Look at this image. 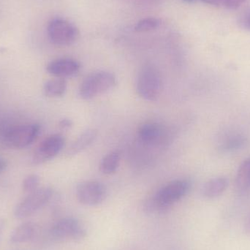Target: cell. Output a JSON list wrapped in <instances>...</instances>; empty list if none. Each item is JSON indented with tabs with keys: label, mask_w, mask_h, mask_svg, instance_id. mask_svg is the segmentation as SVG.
Segmentation results:
<instances>
[{
	"label": "cell",
	"mask_w": 250,
	"mask_h": 250,
	"mask_svg": "<svg viewBox=\"0 0 250 250\" xmlns=\"http://www.w3.org/2000/svg\"><path fill=\"white\" fill-rule=\"evenodd\" d=\"M51 234L57 239L82 240L86 235L84 226L75 218L65 217L54 223L51 229Z\"/></svg>",
	"instance_id": "cell-9"
},
{
	"label": "cell",
	"mask_w": 250,
	"mask_h": 250,
	"mask_svg": "<svg viewBox=\"0 0 250 250\" xmlns=\"http://www.w3.org/2000/svg\"><path fill=\"white\" fill-rule=\"evenodd\" d=\"M207 4L228 10H236L247 0H201Z\"/></svg>",
	"instance_id": "cell-20"
},
{
	"label": "cell",
	"mask_w": 250,
	"mask_h": 250,
	"mask_svg": "<svg viewBox=\"0 0 250 250\" xmlns=\"http://www.w3.org/2000/svg\"><path fill=\"white\" fill-rule=\"evenodd\" d=\"M163 88V79L160 70L154 64H147L141 67L136 82L138 95L146 101L158 99Z\"/></svg>",
	"instance_id": "cell-2"
},
{
	"label": "cell",
	"mask_w": 250,
	"mask_h": 250,
	"mask_svg": "<svg viewBox=\"0 0 250 250\" xmlns=\"http://www.w3.org/2000/svg\"><path fill=\"white\" fill-rule=\"evenodd\" d=\"M54 190L50 187L38 188L28 194L16 205L14 215L19 220L27 218L45 207L52 198Z\"/></svg>",
	"instance_id": "cell-4"
},
{
	"label": "cell",
	"mask_w": 250,
	"mask_h": 250,
	"mask_svg": "<svg viewBox=\"0 0 250 250\" xmlns=\"http://www.w3.org/2000/svg\"><path fill=\"white\" fill-rule=\"evenodd\" d=\"M236 188L239 192L250 189V157L245 160L239 167L236 176Z\"/></svg>",
	"instance_id": "cell-16"
},
{
	"label": "cell",
	"mask_w": 250,
	"mask_h": 250,
	"mask_svg": "<svg viewBox=\"0 0 250 250\" xmlns=\"http://www.w3.org/2000/svg\"><path fill=\"white\" fill-rule=\"evenodd\" d=\"M163 129L161 125L156 123H146L138 128V135L141 142L153 145L160 141L163 136Z\"/></svg>",
	"instance_id": "cell-13"
},
{
	"label": "cell",
	"mask_w": 250,
	"mask_h": 250,
	"mask_svg": "<svg viewBox=\"0 0 250 250\" xmlns=\"http://www.w3.org/2000/svg\"><path fill=\"white\" fill-rule=\"evenodd\" d=\"M182 1H185V2L188 3H193L195 2V1H198V0H182Z\"/></svg>",
	"instance_id": "cell-27"
},
{
	"label": "cell",
	"mask_w": 250,
	"mask_h": 250,
	"mask_svg": "<svg viewBox=\"0 0 250 250\" xmlns=\"http://www.w3.org/2000/svg\"><path fill=\"white\" fill-rule=\"evenodd\" d=\"M67 89V83L64 79L56 78L47 81L43 86L45 95L49 98H60L63 96Z\"/></svg>",
	"instance_id": "cell-17"
},
{
	"label": "cell",
	"mask_w": 250,
	"mask_h": 250,
	"mask_svg": "<svg viewBox=\"0 0 250 250\" xmlns=\"http://www.w3.org/2000/svg\"><path fill=\"white\" fill-rule=\"evenodd\" d=\"M120 155L117 151H113L104 156L101 160L100 170L105 175H111L115 173L120 167Z\"/></svg>",
	"instance_id": "cell-18"
},
{
	"label": "cell",
	"mask_w": 250,
	"mask_h": 250,
	"mask_svg": "<svg viewBox=\"0 0 250 250\" xmlns=\"http://www.w3.org/2000/svg\"><path fill=\"white\" fill-rule=\"evenodd\" d=\"M39 176L37 174H30L25 178L22 184L23 192L29 194L38 189L40 184Z\"/></svg>",
	"instance_id": "cell-21"
},
{
	"label": "cell",
	"mask_w": 250,
	"mask_h": 250,
	"mask_svg": "<svg viewBox=\"0 0 250 250\" xmlns=\"http://www.w3.org/2000/svg\"><path fill=\"white\" fill-rule=\"evenodd\" d=\"M50 41L57 45H69L77 41L79 30L71 22L63 19H54L48 23Z\"/></svg>",
	"instance_id": "cell-5"
},
{
	"label": "cell",
	"mask_w": 250,
	"mask_h": 250,
	"mask_svg": "<svg viewBox=\"0 0 250 250\" xmlns=\"http://www.w3.org/2000/svg\"><path fill=\"white\" fill-rule=\"evenodd\" d=\"M98 131L96 129H88L83 131L69 146L67 155L74 156L82 152L88 148L98 137Z\"/></svg>",
	"instance_id": "cell-12"
},
{
	"label": "cell",
	"mask_w": 250,
	"mask_h": 250,
	"mask_svg": "<svg viewBox=\"0 0 250 250\" xmlns=\"http://www.w3.org/2000/svg\"><path fill=\"white\" fill-rule=\"evenodd\" d=\"M191 188L187 179H176L160 188L152 198L144 205V209L149 214L165 212L171 206L186 196Z\"/></svg>",
	"instance_id": "cell-1"
},
{
	"label": "cell",
	"mask_w": 250,
	"mask_h": 250,
	"mask_svg": "<svg viewBox=\"0 0 250 250\" xmlns=\"http://www.w3.org/2000/svg\"><path fill=\"white\" fill-rule=\"evenodd\" d=\"M117 83L114 73L99 70L88 75L79 87V95L82 99L89 101L111 90Z\"/></svg>",
	"instance_id": "cell-3"
},
{
	"label": "cell",
	"mask_w": 250,
	"mask_h": 250,
	"mask_svg": "<svg viewBox=\"0 0 250 250\" xmlns=\"http://www.w3.org/2000/svg\"><path fill=\"white\" fill-rule=\"evenodd\" d=\"M160 19L154 17L145 18L141 19L135 25V30L138 32H145L154 30L160 26Z\"/></svg>",
	"instance_id": "cell-19"
},
{
	"label": "cell",
	"mask_w": 250,
	"mask_h": 250,
	"mask_svg": "<svg viewBox=\"0 0 250 250\" xmlns=\"http://www.w3.org/2000/svg\"><path fill=\"white\" fill-rule=\"evenodd\" d=\"M248 138L240 132H231L225 134L219 141L218 148L221 152L230 153L245 148Z\"/></svg>",
	"instance_id": "cell-11"
},
{
	"label": "cell",
	"mask_w": 250,
	"mask_h": 250,
	"mask_svg": "<svg viewBox=\"0 0 250 250\" xmlns=\"http://www.w3.org/2000/svg\"><path fill=\"white\" fill-rule=\"evenodd\" d=\"M229 186V180L224 176H218L207 181L201 189L203 196L207 198H215L220 196Z\"/></svg>",
	"instance_id": "cell-14"
},
{
	"label": "cell",
	"mask_w": 250,
	"mask_h": 250,
	"mask_svg": "<svg viewBox=\"0 0 250 250\" xmlns=\"http://www.w3.org/2000/svg\"><path fill=\"white\" fill-rule=\"evenodd\" d=\"M73 126V122L70 119H62L60 122V126L63 129H69Z\"/></svg>",
	"instance_id": "cell-23"
},
{
	"label": "cell",
	"mask_w": 250,
	"mask_h": 250,
	"mask_svg": "<svg viewBox=\"0 0 250 250\" xmlns=\"http://www.w3.org/2000/svg\"><path fill=\"white\" fill-rule=\"evenodd\" d=\"M238 23L242 29L250 32V7L239 16Z\"/></svg>",
	"instance_id": "cell-22"
},
{
	"label": "cell",
	"mask_w": 250,
	"mask_h": 250,
	"mask_svg": "<svg viewBox=\"0 0 250 250\" xmlns=\"http://www.w3.org/2000/svg\"><path fill=\"white\" fill-rule=\"evenodd\" d=\"M76 195L81 204L95 207L105 201L107 189L104 184L98 181H85L76 187Z\"/></svg>",
	"instance_id": "cell-7"
},
{
	"label": "cell",
	"mask_w": 250,
	"mask_h": 250,
	"mask_svg": "<svg viewBox=\"0 0 250 250\" xmlns=\"http://www.w3.org/2000/svg\"><path fill=\"white\" fill-rule=\"evenodd\" d=\"M4 226H5V221L3 219H0V239L2 236L3 231L4 230Z\"/></svg>",
	"instance_id": "cell-26"
},
{
	"label": "cell",
	"mask_w": 250,
	"mask_h": 250,
	"mask_svg": "<svg viewBox=\"0 0 250 250\" xmlns=\"http://www.w3.org/2000/svg\"><path fill=\"white\" fill-rule=\"evenodd\" d=\"M244 229H245V231L248 234L250 235V214L248 215V217H247L246 220H245V225H244Z\"/></svg>",
	"instance_id": "cell-24"
},
{
	"label": "cell",
	"mask_w": 250,
	"mask_h": 250,
	"mask_svg": "<svg viewBox=\"0 0 250 250\" xmlns=\"http://www.w3.org/2000/svg\"><path fill=\"white\" fill-rule=\"evenodd\" d=\"M36 231L35 224L31 222L21 223L12 232L10 241L14 245L26 243L34 237Z\"/></svg>",
	"instance_id": "cell-15"
},
{
	"label": "cell",
	"mask_w": 250,
	"mask_h": 250,
	"mask_svg": "<svg viewBox=\"0 0 250 250\" xmlns=\"http://www.w3.org/2000/svg\"><path fill=\"white\" fill-rule=\"evenodd\" d=\"M80 68V63L77 60L71 58H60L48 63L46 70L54 77L64 79L77 74Z\"/></svg>",
	"instance_id": "cell-10"
},
{
	"label": "cell",
	"mask_w": 250,
	"mask_h": 250,
	"mask_svg": "<svg viewBox=\"0 0 250 250\" xmlns=\"http://www.w3.org/2000/svg\"><path fill=\"white\" fill-rule=\"evenodd\" d=\"M65 140L60 134H54L43 140L37 147L32 157V164L42 165L52 160L64 148Z\"/></svg>",
	"instance_id": "cell-8"
},
{
	"label": "cell",
	"mask_w": 250,
	"mask_h": 250,
	"mask_svg": "<svg viewBox=\"0 0 250 250\" xmlns=\"http://www.w3.org/2000/svg\"><path fill=\"white\" fill-rule=\"evenodd\" d=\"M7 167V163L6 161V160H4V158H1L0 157V173L4 172V170H6Z\"/></svg>",
	"instance_id": "cell-25"
},
{
	"label": "cell",
	"mask_w": 250,
	"mask_h": 250,
	"mask_svg": "<svg viewBox=\"0 0 250 250\" xmlns=\"http://www.w3.org/2000/svg\"><path fill=\"white\" fill-rule=\"evenodd\" d=\"M41 132L38 124L19 125L10 128L4 135V141L12 148H23L32 144Z\"/></svg>",
	"instance_id": "cell-6"
}]
</instances>
